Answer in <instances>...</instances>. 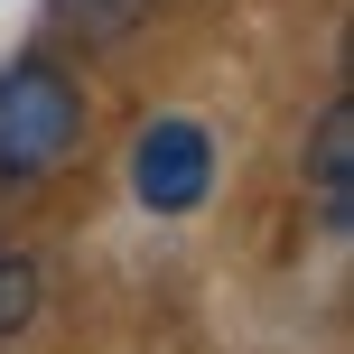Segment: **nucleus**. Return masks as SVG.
<instances>
[{"label":"nucleus","mask_w":354,"mask_h":354,"mask_svg":"<svg viewBox=\"0 0 354 354\" xmlns=\"http://www.w3.org/2000/svg\"><path fill=\"white\" fill-rule=\"evenodd\" d=\"M75 140H84V84H75L47 47L10 56V66H0V177L28 187V177L66 168Z\"/></svg>","instance_id":"obj_1"},{"label":"nucleus","mask_w":354,"mask_h":354,"mask_svg":"<svg viewBox=\"0 0 354 354\" xmlns=\"http://www.w3.org/2000/svg\"><path fill=\"white\" fill-rule=\"evenodd\" d=\"M131 196H140L149 214H196L214 196V140L196 122H149L140 131V149H131Z\"/></svg>","instance_id":"obj_2"},{"label":"nucleus","mask_w":354,"mask_h":354,"mask_svg":"<svg viewBox=\"0 0 354 354\" xmlns=\"http://www.w3.org/2000/svg\"><path fill=\"white\" fill-rule=\"evenodd\" d=\"M308 187H317L326 233H345V214H354V103H326V112H317V140H308Z\"/></svg>","instance_id":"obj_3"},{"label":"nucleus","mask_w":354,"mask_h":354,"mask_svg":"<svg viewBox=\"0 0 354 354\" xmlns=\"http://www.w3.org/2000/svg\"><path fill=\"white\" fill-rule=\"evenodd\" d=\"M140 19H149V0H47V28L84 37V47H122Z\"/></svg>","instance_id":"obj_4"},{"label":"nucleus","mask_w":354,"mask_h":354,"mask_svg":"<svg viewBox=\"0 0 354 354\" xmlns=\"http://www.w3.org/2000/svg\"><path fill=\"white\" fill-rule=\"evenodd\" d=\"M28 317H37V270L19 252H0V336H19Z\"/></svg>","instance_id":"obj_5"}]
</instances>
